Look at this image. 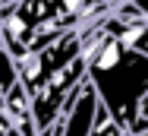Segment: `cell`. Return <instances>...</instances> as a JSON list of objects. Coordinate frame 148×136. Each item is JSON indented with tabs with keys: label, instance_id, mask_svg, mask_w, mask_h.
<instances>
[{
	"label": "cell",
	"instance_id": "cell-5",
	"mask_svg": "<svg viewBox=\"0 0 148 136\" xmlns=\"http://www.w3.org/2000/svg\"><path fill=\"white\" fill-rule=\"evenodd\" d=\"M16 82H19V60L0 44V105H3L6 92H10Z\"/></svg>",
	"mask_w": 148,
	"mask_h": 136
},
{
	"label": "cell",
	"instance_id": "cell-7",
	"mask_svg": "<svg viewBox=\"0 0 148 136\" xmlns=\"http://www.w3.org/2000/svg\"><path fill=\"white\" fill-rule=\"evenodd\" d=\"M148 133V95L139 105V117H136V127H132V136H145Z\"/></svg>",
	"mask_w": 148,
	"mask_h": 136
},
{
	"label": "cell",
	"instance_id": "cell-2",
	"mask_svg": "<svg viewBox=\"0 0 148 136\" xmlns=\"http://www.w3.org/2000/svg\"><path fill=\"white\" fill-rule=\"evenodd\" d=\"M98 108H101V98L91 89V82L85 79L76 89V95L63 105V114H60L63 133L60 136H91L95 124H98Z\"/></svg>",
	"mask_w": 148,
	"mask_h": 136
},
{
	"label": "cell",
	"instance_id": "cell-8",
	"mask_svg": "<svg viewBox=\"0 0 148 136\" xmlns=\"http://www.w3.org/2000/svg\"><path fill=\"white\" fill-rule=\"evenodd\" d=\"M0 136H22L16 127H13V120H10V114L3 111V105H0Z\"/></svg>",
	"mask_w": 148,
	"mask_h": 136
},
{
	"label": "cell",
	"instance_id": "cell-10",
	"mask_svg": "<svg viewBox=\"0 0 148 136\" xmlns=\"http://www.w3.org/2000/svg\"><path fill=\"white\" fill-rule=\"evenodd\" d=\"M6 3H10V0H6Z\"/></svg>",
	"mask_w": 148,
	"mask_h": 136
},
{
	"label": "cell",
	"instance_id": "cell-3",
	"mask_svg": "<svg viewBox=\"0 0 148 136\" xmlns=\"http://www.w3.org/2000/svg\"><path fill=\"white\" fill-rule=\"evenodd\" d=\"M101 32L120 38L126 48H132V51L148 57V22L145 19H126V16H120L114 10V13H107L101 19Z\"/></svg>",
	"mask_w": 148,
	"mask_h": 136
},
{
	"label": "cell",
	"instance_id": "cell-6",
	"mask_svg": "<svg viewBox=\"0 0 148 136\" xmlns=\"http://www.w3.org/2000/svg\"><path fill=\"white\" fill-rule=\"evenodd\" d=\"M91 136H132V133H129L126 127H120L117 120L110 117V111L101 105V108H98V124H95V133Z\"/></svg>",
	"mask_w": 148,
	"mask_h": 136
},
{
	"label": "cell",
	"instance_id": "cell-1",
	"mask_svg": "<svg viewBox=\"0 0 148 136\" xmlns=\"http://www.w3.org/2000/svg\"><path fill=\"white\" fill-rule=\"evenodd\" d=\"M88 82L110 117L132 133L139 105L148 95V57L114 35H101L88 51Z\"/></svg>",
	"mask_w": 148,
	"mask_h": 136
},
{
	"label": "cell",
	"instance_id": "cell-9",
	"mask_svg": "<svg viewBox=\"0 0 148 136\" xmlns=\"http://www.w3.org/2000/svg\"><path fill=\"white\" fill-rule=\"evenodd\" d=\"M3 3H6V0H0V6H3Z\"/></svg>",
	"mask_w": 148,
	"mask_h": 136
},
{
	"label": "cell",
	"instance_id": "cell-4",
	"mask_svg": "<svg viewBox=\"0 0 148 136\" xmlns=\"http://www.w3.org/2000/svg\"><path fill=\"white\" fill-rule=\"evenodd\" d=\"M3 111L10 114L13 127H16L22 136H38V124H35V114H32V95H29V89L22 85V79L6 92Z\"/></svg>",
	"mask_w": 148,
	"mask_h": 136
}]
</instances>
